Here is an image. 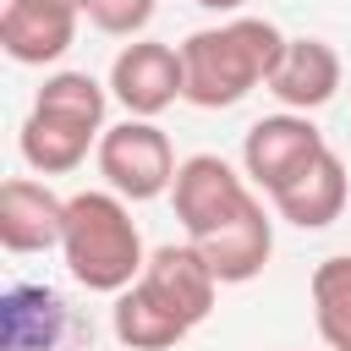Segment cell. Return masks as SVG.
I'll return each mask as SVG.
<instances>
[{"mask_svg":"<svg viewBox=\"0 0 351 351\" xmlns=\"http://www.w3.org/2000/svg\"><path fill=\"white\" fill-rule=\"evenodd\" d=\"M154 11H159V0H88L82 16L99 33H110V38H143V27L154 22Z\"/></svg>","mask_w":351,"mask_h":351,"instance_id":"cell-15","label":"cell"},{"mask_svg":"<svg viewBox=\"0 0 351 351\" xmlns=\"http://www.w3.org/2000/svg\"><path fill=\"white\" fill-rule=\"evenodd\" d=\"M77 5L60 0H0V49L16 66H55L77 44Z\"/></svg>","mask_w":351,"mask_h":351,"instance_id":"cell-8","label":"cell"},{"mask_svg":"<svg viewBox=\"0 0 351 351\" xmlns=\"http://www.w3.org/2000/svg\"><path fill=\"white\" fill-rule=\"evenodd\" d=\"M280 55H285V33L269 16H230L219 27L186 33L181 38L186 104H197V110L241 104L252 88H269Z\"/></svg>","mask_w":351,"mask_h":351,"instance_id":"cell-2","label":"cell"},{"mask_svg":"<svg viewBox=\"0 0 351 351\" xmlns=\"http://www.w3.org/2000/svg\"><path fill=\"white\" fill-rule=\"evenodd\" d=\"M110 324H115V340H121L126 351H170V346H181V340L192 335L148 285H126V291L115 296Z\"/></svg>","mask_w":351,"mask_h":351,"instance_id":"cell-13","label":"cell"},{"mask_svg":"<svg viewBox=\"0 0 351 351\" xmlns=\"http://www.w3.org/2000/svg\"><path fill=\"white\" fill-rule=\"evenodd\" d=\"M269 93L280 99V110L313 115L340 93V55L324 38H285V55L269 77Z\"/></svg>","mask_w":351,"mask_h":351,"instance_id":"cell-12","label":"cell"},{"mask_svg":"<svg viewBox=\"0 0 351 351\" xmlns=\"http://www.w3.org/2000/svg\"><path fill=\"white\" fill-rule=\"evenodd\" d=\"M104 110H110V82H99L88 71H49L16 132L27 170H38V176L77 170L88 159V148H99V137L110 132Z\"/></svg>","mask_w":351,"mask_h":351,"instance_id":"cell-4","label":"cell"},{"mask_svg":"<svg viewBox=\"0 0 351 351\" xmlns=\"http://www.w3.org/2000/svg\"><path fill=\"white\" fill-rule=\"evenodd\" d=\"M170 203H176V219H181L186 241L208 258L219 285H247L269 269L274 219H269L263 197L252 192V181L230 159H219V154L181 159Z\"/></svg>","mask_w":351,"mask_h":351,"instance_id":"cell-1","label":"cell"},{"mask_svg":"<svg viewBox=\"0 0 351 351\" xmlns=\"http://www.w3.org/2000/svg\"><path fill=\"white\" fill-rule=\"evenodd\" d=\"M324 148H329V143H324V132L313 126V115L274 110V115H263V121L247 126V137H241V176H247L258 192L274 197V192L291 186Z\"/></svg>","mask_w":351,"mask_h":351,"instance_id":"cell-6","label":"cell"},{"mask_svg":"<svg viewBox=\"0 0 351 351\" xmlns=\"http://www.w3.org/2000/svg\"><path fill=\"white\" fill-rule=\"evenodd\" d=\"M192 5H203V11H219V16H236L247 0H192Z\"/></svg>","mask_w":351,"mask_h":351,"instance_id":"cell-16","label":"cell"},{"mask_svg":"<svg viewBox=\"0 0 351 351\" xmlns=\"http://www.w3.org/2000/svg\"><path fill=\"white\" fill-rule=\"evenodd\" d=\"M137 285H148L186 329H197V324L214 313V296H219V280H214L208 258H203L192 241H165V247H154Z\"/></svg>","mask_w":351,"mask_h":351,"instance_id":"cell-9","label":"cell"},{"mask_svg":"<svg viewBox=\"0 0 351 351\" xmlns=\"http://www.w3.org/2000/svg\"><path fill=\"white\" fill-rule=\"evenodd\" d=\"M274 214L285 219V225H296V230H324V225H335L340 214H346V203H351V170H346V159L335 154V148H324L291 186H280L274 197Z\"/></svg>","mask_w":351,"mask_h":351,"instance_id":"cell-11","label":"cell"},{"mask_svg":"<svg viewBox=\"0 0 351 351\" xmlns=\"http://www.w3.org/2000/svg\"><path fill=\"white\" fill-rule=\"evenodd\" d=\"M110 99H115L126 115H137V121H154V115H165L176 99H186L181 44L132 38V44L110 60Z\"/></svg>","mask_w":351,"mask_h":351,"instance_id":"cell-7","label":"cell"},{"mask_svg":"<svg viewBox=\"0 0 351 351\" xmlns=\"http://www.w3.org/2000/svg\"><path fill=\"white\" fill-rule=\"evenodd\" d=\"M66 230V197H55L33 176H11L0 186V247L5 252H49Z\"/></svg>","mask_w":351,"mask_h":351,"instance_id":"cell-10","label":"cell"},{"mask_svg":"<svg viewBox=\"0 0 351 351\" xmlns=\"http://www.w3.org/2000/svg\"><path fill=\"white\" fill-rule=\"evenodd\" d=\"M60 258L82 291L121 296L126 285H137L148 269V252H143V230H137L126 197L110 186H88V192L66 197Z\"/></svg>","mask_w":351,"mask_h":351,"instance_id":"cell-3","label":"cell"},{"mask_svg":"<svg viewBox=\"0 0 351 351\" xmlns=\"http://www.w3.org/2000/svg\"><path fill=\"white\" fill-rule=\"evenodd\" d=\"M93 159H99L104 186L121 192L126 203H154V197H165V192L176 186V170H181L170 137H165L154 121H137V115H126L121 126H110V132L99 137Z\"/></svg>","mask_w":351,"mask_h":351,"instance_id":"cell-5","label":"cell"},{"mask_svg":"<svg viewBox=\"0 0 351 351\" xmlns=\"http://www.w3.org/2000/svg\"><path fill=\"white\" fill-rule=\"evenodd\" d=\"M60 5H77V11H88V0H60Z\"/></svg>","mask_w":351,"mask_h":351,"instance_id":"cell-17","label":"cell"},{"mask_svg":"<svg viewBox=\"0 0 351 351\" xmlns=\"http://www.w3.org/2000/svg\"><path fill=\"white\" fill-rule=\"evenodd\" d=\"M313 324L329 351H351V252H335L313 269Z\"/></svg>","mask_w":351,"mask_h":351,"instance_id":"cell-14","label":"cell"}]
</instances>
